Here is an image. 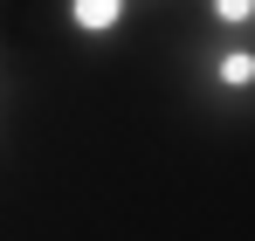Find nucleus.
Wrapping results in <instances>:
<instances>
[{"instance_id":"f257e3e1","label":"nucleus","mask_w":255,"mask_h":241,"mask_svg":"<svg viewBox=\"0 0 255 241\" xmlns=\"http://www.w3.org/2000/svg\"><path fill=\"white\" fill-rule=\"evenodd\" d=\"M186 90L221 124L249 118V104H255V35H200L193 55H186Z\"/></svg>"},{"instance_id":"f03ea898","label":"nucleus","mask_w":255,"mask_h":241,"mask_svg":"<svg viewBox=\"0 0 255 241\" xmlns=\"http://www.w3.org/2000/svg\"><path fill=\"white\" fill-rule=\"evenodd\" d=\"M131 14H138V0H62V28L83 41V48L118 41L131 28Z\"/></svg>"},{"instance_id":"7ed1b4c3","label":"nucleus","mask_w":255,"mask_h":241,"mask_svg":"<svg viewBox=\"0 0 255 241\" xmlns=\"http://www.w3.org/2000/svg\"><path fill=\"white\" fill-rule=\"evenodd\" d=\"M207 35H255V0H200Z\"/></svg>"},{"instance_id":"20e7f679","label":"nucleus","mask_w":255,"mask_h":241,"mask_svg":"<svg viewBox=\"0 0 255 241\" xmlns=\"http://www.w3.org/2000/svg\"><path fill=\"white\" fill-rule=\"evenodd\" d=\"M0 97H7V83H0Z\"/></svg>"}]
</instances>
